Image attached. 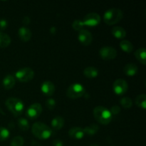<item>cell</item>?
<instances>
[{
    "mask_svg": "<svg viewBox=\"0 0 146 146\" xmlns=\"http://www.w3.org/2000/svg\"><path fill=\"white\" fill-rule=\"evenodd\" d=\"M68 135L71 138L76 140L82 139L85 135L84 128L80 127H74L68 131Z\"/></svg>",
    "mask_w": 146,
    "mask_h": 146,
    "instance_id": "obj_13",
    "label": "cell"
},
{
    "mask_svg": "<svg viewBox=\"0 0 146 146\" xmlns=\"http://www.w3.org/2000/svg\"><path fill=\"white\" fill-rule=\"evenodd\" d=\"M113 36L118 39H123L126 36V31L125 29L121 27H115L111 30Z\"/></svg>",
    "mask_w": 146,
    "mask_h": 146,
    "instance_id": "obj_17",
    "label": "cell"
},
{
    "mask_svg": "<svg viewBox=\"0 0 146 146\" xmlns=\"http://www.w3.org/2000/svg\"><path fill=\"white\" fill-rule=\"evenodd\" d=\"M84 75L88 78H94L98 75V71L96 67L88 66L84 70Z\"/></svg>",
    "mask_w": 146,
    "mask_h": 146,
    "instance_id": "obj_20",
    "label": "cell"
},
{
    "mask_svg": "<svg viewBox=\"0 0 146 146\" xmlns=\"http://www.w3.org/2000/svg\"><path fill=\"white\" fill-rule=\"evenodd\" d=\"M22 22L24 25H27L30 23V18L29 17H24L22 20Z\"/></svg>",
    "mask_w": 146,
    "mask_h": 146,
    "instance_id": "obj_34",
    "label": "cell"
},
{
    "mask_svg": "<svg viewBox=\"0 0 146 146\" xmlns=\"http://www.w3.org/2000/svg\"><path fill=\"white\" fill-rule=\"evenodd\" d=\"M65 121L61 116H56L51 121V127L55 131H58L64 127Z\"/></svg>",
    "mask_w": 146,
    "mask_h": 146,
    "instance_id": "obj_18",
    "label": "cell"
},
{
    "mask_svg": "<svg viewBox=\"0 0 146 146\" xmlns=\"http://www.w3.org/2000/svg\"><path fill=\"white\" fill-rule=\"evenodd\" d=\"M99 55L105 61H111L117 56V51L111 46H104L99 50Z\"/></svg>",
    "mask_w": 146,
    "mask_h": 146,
    "instance_id": "obj_9",
    "label": "cell"
},
{
    "mask_svg": "<svg viewBox=\"0 0 146 146\" xmlns=\"http://www.w3.org/2000/svg\"><path fill=\"white\" fill-rule=\"evenodd\" d=\"M17 124H18L19 128L23 131H28L30 128L29 122L28 121V120L24 118H19L17 121Z\"/></svg>",
    "mask_w": 146,
    "mask_h": 146,
    "instance_id": "obj_25",
    "label": "cell"
},
{
    "mask_svg": "<svg viewBox=\"0 0 146 146\" xmlns=\"http://www.w3.org/2000/svg\"><path fill=\"white\" fill-rule=\"evenodd\" d=\"M113 89L115 94L118 96H122L127 92L128 89V84L123 78H118L114 81L113 84Z\"/></svg>",
    "mask_w": 146,
    "mask_h": 146,
    "instance_id": "obj_8",
    "label": "cell"
},
{
    "mask_svg": "<svg viewBox=\"0 0 146 146\" xmlns=\"http://www.w3.org/2000/svg\"><path fill=\"white\" fill-rule=\"evenodd\" d=\"M46 107L48 109L53 110L56 106L55 100L53 99V98H48L46 102Z\"/></svg>",
    "mask_w": 146,
    "mask_h": 146,
    "instance_id": "obj_30",
    "label": "cell"
},
{
    "mask_svg": "<svg viewBox=\"0 0 146 146\" xmlns=\"http://www.w3.org/2000/svg\"><path fill=\"white\" fill-rule=\"evenodd\" d=\"M83 23L84 26L87 27H96L99 24L101 21V17L99 14L95 12H91L86 14L83 19Z\"/></svg>",
    "mask_w": 146,
    "mask_h": 146,
    "instance_id": "obj_10",
    "label": "cell"
},
{
    "mask_svg": "<svg viewBox=\"0 0 146 146\" xmlns=\"http://www.w3.org/2000/svg\"><path fill=\"white\" fill-rule=\"evenodd\" d=\"M85 94V88L81 84H71L66 91V96L69 98L76 99L82 97Z\"/></svg>",
    "mask_w": 146,
    "mask_h": 146,
    "instance_id": "obj_6",
    "label": "cell"
},
{
    "mask_svg": "<svg viewBox=\"0 0 146 146\" xmlns=\"http://www.w3.org/2000/svg\"><path fill=\"white\" fill-rule=\"evenodd\" d=\"M123 17V13L119 9H110L107 10L104 16V21L108 25H114L119 22Z\"/></svg>",
    "mask_w": 146,
    "mask_h": 146,
    "instance_id": "obj_4",
    "label": "cell"
},
{
    "mask_svg": "<svg viewBox=\"0 0 146 146\" xmlns=\"http://www.w3.org/2000/svg\"><path fill=\"white\" fill-rule=\"evenodd\" d=\"M120 103H121V106L125 109H129L133 106V101L129 97H123L121 99Z\"/></svg>",
    "mask_w": 146,
    "mask_h": 146,
    "instance_id": "obj_26",
    "label": "cell"
},
{
    "mask_svg": "<svg viewBox=\"0 0 146 146\" xmlns=\"http://www.w3.org/2000/svg\"><path fill=\"white\" fill-rule=\"evenodd\" d=\"M7 26H8V23H7V20L0 19V30L1 31L6 29Z\"/></svg>",
    "mask_w": 146,
    "mask_h": 146,
    "instance_id": "obj_32",
    "label": "cell"
},
{
    "mask_svg": "<svg viewBox=\"0 0 146 146\" xmlns=\"http://www.w3.org/2000/svg\"><path fill=\"white\" fill-rule=\"evenodd\" d=\"M93 113L97 122L102 125H108L112 121V114L111 113V111L106 107L101 106H96L94 108Z\"/></svg>",
    "mask_w": 146,
    "mask_h": 146,
    "instance_id": "obj_2",
    "label": "cell"
},
{
    "mask_svg": "<svg viewBox=\"0 0 146 146\" xmlns=\"http://www.w3.org/2000/svg\"><path fill=\"white\" fill-rule=\"evenodd\" d=\"M135 104L139 108L145 110L146 108V96L145 94H140L135 98Z\"/></svg>",
    "mask_w": 146,
    "mask_h": 146,
    "instance_id": "obj_23",
    "label": "cell"
},
{
    "mask_svg": "<svg viewBox=\"0 0 146 146\" xmlns=\"http://www.w3.org/2000/svg\"><path fill=\"white\" fill-rule=\"evenodd\" d=\"M11 44V38L8 34L0 31V48H7Z\"/></svg>",
    "mask_w": 146,
    "mask_h": 146,
    "instance_id": "obj_21",
    "label": "cell"
},
{
    "mask_svg": "<svg viewBox=\"0 0 146 146\" xmlns=\"http://www.w3.org/2000/svg\"><path fill=\"white\" fill-rule=\"evenodd\" d=\"M53 145L54 146H64V143L61 140H55L53 141Z\"/></svg>",
    "mask_w": 146,
    "mask_h": 146,
    "instance_id": "obj_33",
    "label": "cell"
},
{
    "mask_svg": "<svg viewBox=\"0 0 146 146\" xmlns=\"http://www.w3.org/2000/svg\"><path fill=\"white\" fill-rule=\"evenodd\" d=\"M89 146H98V145H96V144H91V145H90Z\"/></svg>",
    "mask_w": 146,
    "mask_h": 146,
    "instance_id": "obj_35",
    "label": "cell"
},
{
    "mask_svg": "<svg viewBox=\"0 0 146 146\" xmlns=\"http://www.w3.org/2000/svg\"><path fill=\"white\" fill-rule=\"evenodd\" d=\"M111 146H114V145H111Z\"/></svg>",
    "mask_w": 146,
    "mask_h": 146,
    "instance_id": "obj_36",
    "label": "cell"
},
{
    "mask_svg": "<svg viewBox=\"0 0 146 146\" xmlns=\"http://www.w3.org/2000/svg\"><path fill=\"white\" fill-rule=\"evenodd\" d=\"M42 113V106L38 103L33 104L27 108L26 115L27 118L31 120H35L40 116Z\"/></svg>",
    "mask_w": 146,
    "mask_h": 146,
    "instance_id": "obj_7",
    "label": "cell"
},
{
    "mask_svg": "<svg viewBox=\"0 0 146 146\" xmlns=\"http://www.w3.org/2000/svg\"><path fill=\"white\" fill-rule=\"evenodd\" d=\"M111 113L113 115H118L121 112V108L118 106H113L111 107Z\"/></svg>",
    "mask_w": 146,
    "mask_h": 146,
    "instance_id": "obj_31",
    "label": "cell"
},
{
    "mask_svg": "<svg viewBox=\"0 0 146 146\" xmlns=\"http://www.w3.org/2000/svg\"><path fill=\"white\" fill-rule=\"evenodd\" d=\"M16 84V78L14 76L11 75V74H8L4 78L2 81L3 86L5 89L10 90L15 86Z\"/></svg>",
    "mask_w": 146,
    "mask_h": 146,
    "instance_id": "obj_15",
    "label": "cell"
},
{
    "mask_svg": "<svg viewBox=\"0 0 146 146\" xmlns=\"http://www.w3.org/2000/svg\"><path fill=\"white\" fill-rule=\"evenodd\" d=\"M31 133L33 135L40 140H46L51 137L52 131L51 128L41 122L34 123L31 127Z\"/></svg>",
    "mask_w": 146,
    "mask_h": 146,
    "instance_id": "obj_1",
    "label": "cell"
},
{
    "mask_svg": "<svg viewBox=\"0 0 146 146\" xmlns=\"http://www.w3.org/2000/svg\"><path fill=\"white\" fill-rule=\"evenodd\" d=\"M98 130H99V126H98V125L95 123L91 124V125H88V126L85 127V128H84L85 134H87V135H95L96 133H98Z\"/></svg>",
    "mask_w": 146,
    "mask_h": 146,
    "instance_id": "obj_24",
    "label": "cell"
},
{
    "mask_svg": "<svg viewBox=\"0 0 146 146\" xmlns=\"http://www.w3.org/2000/svg\"><path fill=\"white\" fill-rule=\"evenodd\" d=\"M41 90L43 94L46 96H51L55 92V86L51 81H46L42 83L41 87Z\"/></svg>",
    "mask_w": 146,
    "mask_h": 146,
    "instance_id": "obj_12",
    "label": "cell"
},
{
    "mask_svg": "<svg viewBox=\"0 0 146 146\" xmlns=\"http://www.w3.org/2000/svg\"><path fill=\"white\" fill-rule=\"evenodd\" d=\"M78 38L81 44L84 46H89L93 41V36L89 31L86 29H83L78 31Z\"/></svg>",
    "mask_w": 146,
    "mask_h": 146,
    "instance_id": "obj_11",
    "label": "cell"
},
{
    "mask_svg": "<svg viewBox=\"0 0 146 146\" xmlns=\"http://www.w3.org/2000/svg\"><path fill=\"white\" fill-rule=\"evenodd\" d=\"M84 27H85V26H84V23H83V21H81V20H75L72 24L73 29H74V30H76V31H81V30L84 29Z\"/></svg>",
    "mask_w": 146,
    "mask_h": 146,
    "instance_id": "obj_29",
    "label": "cell"
},
{
    "mask_svg": "<svg viewBox=\"0 0 146 146\" xmlns=\"http://www.w3.org/2000/svg\"><path fill=\"white\" fill-rule=\"evenodd\" d=\"M5 105L9 111L14 115L19 116L23 113L24 105L22 101L17 98H9L5 102Z\"/></svg>",
    "mask_w": 146,
    "mask_h": 146,
    "instance_id": "obj_3",
    "label": "cell"
},
{
    "mask_svg": "<svg viewBox=\"0 0 146 146\" xmlns=\"http://www.w3.org/2000/svg\"><path fill=\"white\" fill-rule=\"evenodd\" d=\"M135 58L143 65L146 64V50L145 48H140L135 51Z\"/></svg>",
    "mask_w": 146,
    "mask_h": 146,
    "instance_id": "obj_19",
    "label": "cell"
},
{
    "mask_svg": "<svg viewBox=\"0 0 146 146\" xmlns=\"http://www.w3.org/2000/svg\"><path fill=\"white\" fill-rule=\"evenodd\" d=\"M9 131L4 127H0V141H4L9 137Z\"/></svg>",
    "mask_w": 146,
    "mask_h": 146,
    "instance_id": "obj_28",
    "label": "cell"
},
{
    "mask_svg": "<svg viewBox=\"0 0 146 146\" xmlns=\"http://www.w3.org/2000/svg\"><path fill=\"white\" fill-rule=\"evenodd\" d=\"M120 47L123 51L128 54H130L133 51V45L131 41H128V40H122L120 42Z\"/></svg>",
    "mask_w": 146,
    "mask_h": 146,
    "instance_id": "obj_22",
    "label": "cell"
},
{
    "mask_svg": "<svg viewBox=\"0 0 146 146\" xmlns=\"http://www.w3.org/2000/svg\"><path fill=\"white\" fill-rule=\"evenodd\" d=\"M138 71V68L136 64L129 63L123 67V72L128 76H133L136 75Z\"/></svg>",
    "mask_w": 146,
    "mask_h": 146,
    "instance_id": "obj_16",
    "label": "cell"
},
{
    "mask_svg": "<svg viewBox=\"0 0 146 146\" xmlns=\"http://www.w3.org/2000/svg\"><path fill=\"white\" fill-rule=\"evenodd\" d=\"M34 77V71L29 67H24L16 72L15 78L20 82L26 83L31 81Z\"/></svg>",
    "mask_w": 146,
    "mask_h": 146,
    "instance_id": "obj_5",
    "label": "cell"
},
{
    "mask_svg": "<svg viewBox=\"0 0 146 146\" xmlns=\"http://www.w3.org/2000/svg\"><path fill=\"white\" fill-rule=\"evenodd\" d=\"M18 34L20 39L24 42H27L29 41L32 36V33H31V30L26 27H22L19 28L18 31Z\"/></svg>",
    "mask_w": 146,
    "mask_h": 146,
    "instance_id": "obj_14",
    "label": "cell"
},
{
    "mask_svg": "<svg viewBox=\"0 0 146 146\" xmlns=\"http://www.w3.org/2000/svg\"><path fill=\"white\" fill-rule=\"evenodd\" d=\"M24 143V140L22 136H16L11 140V146H23Z\"/></svg>",
    "mask_w": 146,
    "mask_h": 146,
    "instance_id": "obj_27",
    "label": "cell"
}]
</instances>
